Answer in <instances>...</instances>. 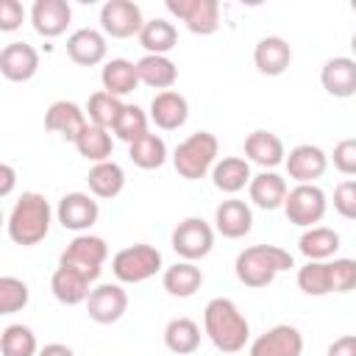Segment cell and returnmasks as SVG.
Segmentation results:
<instances>
[{
  "mask_svg": "<svg viewBox=\"0 0 356 356\" xmlns=\"http://www.w3.org/2000/svg\"><path fill=\"white\" fill-rule=\"evenodd\" d=\"M203 334L217 350L239 353L250 339V323L231 298H211L203 309Z\"/></svg>",
  "mask_w": 356,
  "mask_h": 356,
  "instance_id": "1",
  "label": "cell"
},
{
  "mask_svg": "<svg viewBox=\"0 0 356 356\" xmlns=\"http://www.w3.org/2000/svg\"><path fill=\"white\" fill-rule=\"evenodd\" d=\"M50 222H53V209L47 197L42 192H22L8 211L6 231L11 242L31 248V245H39L50 234Z\"/></svg>",
  "mask_w": 356,
  "mask_h": 356,
  "instance_id": "2",
  "label": "cell"
},
{
  "mask_svg": "<svg viewBox=\"0 0 356 356\" xmlns=\"http://www.w3.org/2000/svg\"><path fill=\"white\" fill-rule=\"evenodd\" d=\"M289 267H295V259L289 250H284L278 245H250V248L239 250V256L234 261V273H236L239 284H245L250 289L270 286L275 281V275Z\"/></svg>",
  "mask_w": 356,
  "mask_h": 356,
  "instance_id": "3",
  "label": "cell"
},
{
  "mask_svg": "<svg viewBox=\"0 0 356 356\" xmlns=\"http://www.w3.org/2000/svg\"><path fill=\"white\" fill-rule=\"evenodd\" d=\"M217 156H220V142L211 131H197V134H189L172 153V164H175V172L186 181H200L206 178L214 164H217Z\"/></svg>",
  "mask_w": 356,
  "mask_h": 356,
  "instance_id": "4",
  "label": "cell"
},
{
  "mask_svg": "<svg viewBox=\"0 0 356 356\" xmlns=\"http://www.w3.org/2000/svg\"><path fill=\"white\" fill-rule=\"evenodd\" d=\"M161 250L147 245V242H136L128 245L122 250L114 253L111 259V273L120 284H142L147 278H153L161 270Z\"/></svg>",
  "mask_w": 356,
  "mask_h": 356,
  "instance_id": "5",
  "label": "cell"
},
{
  "mask_svg": "<svg viewBox=\"0 0 356 356\" xmlns=\"http://www.w3.org/2000/svg\"><path fill=\"white\" fill-rule=\"evenodd\" d=\"M106 259H108V245H106L103 236L78 234V236L64 248V253L58 256V264L78 270V273L86 275L89 281H97L100 273H103Z\"/></svg>",
  "mask_w": 356,
  "mask_h": 356,
  "instance_id": "6",
  "label": "cell"
},
{
  "mask_svg": "<svg viewBox=\"0 0 356 356\" xmlns=\"http://www.w3.org/2000/svg\"><path fill=\"white\" fill-rule=\"evenodd\" d=\"M328 209V197L317 184H298L286 192L284 214L298 228H314Z\"/></svg>",
  "mask_w": 356,
  "mask_h": 356,
  "instance_id": "7",
  "label": "cell"
},
{
  "mask_svg": "<svg viewBox=\"0 0 356 356\" xmlns=\"http://www.w3.org/2000/svg\"><path fill=\"white\" fill-rule=\"evenodd\" d=\"M214 248V228L203 217H186L172 231V250L184 261L206 259Z\"/></svg>",
  "mask_w": 356,
  "mask_h": 356,
  "instance_id": "8",
  "label": "cell"
},
{
  "mask_svg": "<svg viewBox=\"0 0 356 356\" xmlns=\"http://www.w3.org/2000/svg\"><path fill=\"white\" fill-rule=\"evenodd\" d=\"M145 28L142 8L134 0H108L100 8V31L111 39H131L139 36Z\"/></svg>",
  "mask_w": 356,
  "mask_h": 356,
  "instance_id": "9",
  "label": "cell"
},
{
  "mask_svg": "<svg viewBox=\"0 0 356 356\" xmlns=\"http://www.w3.org/2000/svg\"><path fill=\"white\" fill-rule=\"evenodd\" d=\"M167 11L172 17H178L197 36H211L220 28V3L217 0H167Z\"/></svg>",
  "mask_w": 356,
  "mask_h": 356,
  "instance_id": "10",
  "label": "cell"
},
{
  "mask_svg": "<svg viewBox=\"0 0 356 356\" xmlns=\"http://www.w3.org/2000/svg\"><path fill=\"white\" fill-rule=\"evenodd\" d=\"M56 217L58 222L67 228V231H78V234H86L97 217H100V206L95 200V195L89 192H67L58 206H56Z\"/></svg>",
  "mask_w": 356,
  "mask_h": 356,
  "instance_id": "11",
  "label": "cell"
},
{
  "mask_svg": "<svg viewBox=\"0 0 356 356\" xmlns=\"http://www.w3.org/2000/svg\"><path fill=\"white\" fill-rule=\"evenodd\" d=\"M300 353H303V334L289 323H278L267 328L248 348V356H300Z\"/></svg>",
  "mask_w": 356,
  "mask_h": 356,
  "instance_id": "12",
  "label": "cell"
},
{
  "mask_svg": "<svg viewBox=\"0 0 356 356\" xmlns=\"http://www.w3.org/2000/svg\"><path fill=\"white\" fill-rule=\"evenodd\" d=\"M86 312L95 323L111 325L128 312V292L122 284H97L86 298Z\"/></svg>",
  "mask_w": 356,
  "mask_h": 356,
  "instance_id": "13",
  "label": "cell"
},
{
  "mask_svg": "<svg viewBox=\"0 0 356 356\" xmlns=\"http://www.w3.org/2000/svg\"><path fill=\"white\" fill-rule=\"evenodd\" d=\"M89 125V117H86V108H81L78 103L72 100H56L47 106L44 111V128L50 134H58L64 139H70L72 145L78 142V136L86 131Z\"/></svg>",
  "mask_w": 356,
  "mask_h": 356,
  "instance_id": "14",
  "label": "cell"
},
{
  "mask_svg": "<svg viewBox=\"0 0 356 356\" xmlns=\"http://www.w3.org/2000/svg\"><path fill=\"white\" fill-rule=\"evenodd\" d=\"M286 175L298 184H314L328 170V156L317 145H298L286 153Z\"/></svg>",
  "mask_w": 356,
  "mask_h": 356,
  "instance_id": "15",
  "label": "cell"
},
{
  "mask_svg": "<svg viewBox=\"0 0 356 356\" xmlns=\"http://www.w3.org/2000/svg\"><path fill=\"white\" fill-rule=\"evenodd\" d=\"M39 70V53L33 44L28 42H8L3 50H0V72L6 81H14V83H22V81H31Z\"/></svg>",
  "mask_w": 356,
  "mask_h": 356,
  "instance_id": "16",
  "label": "cell"
},
{
  "mask_svg": "<svg viewBox=\"0 0 356 356\" xmlns=\"http://www.w3.org/2000/svg\"><path fill=\"white\" fill-rule=\"evenodd\" d=\"M106 53H108V42L106 33L97 28H78L67 36V56L78 67H95L106 61Z\"/></svg>",
  "mask_w": 356,
  "mask_h": 356,
  "instance_id": "17",
  "label": "cell"
},
{
  "mask_svg": "<svg viewBox=\"0 0 356 356\" xmlns=\"http://www.w3.org/2000/svg\"><path fill=\"white\" fill-rule=\"evenodd\" d=\"M72 19V8L67 0H36L31 8V25L39 36L56 39L67 31Z\"/></svg>",
  "mask_w": 356,
  "mask_h": 356,
  "instance_id": "18",
  "label": "cell"
},
{
  "mask_svg": "<svg viewBox=\"0 0 356 356\" xmlns=\"http://www.w3.org/2000/svg\"><path fill=\"white\" fill-rule=\"evenodd\" d=\"M150 120L161 131H178L189 120V103H186V97L181 92H175V89L156 92V97L150 100Z\"/></svg>",
  "mask_w": 356,
  "mask_h": 356,
  "instance_id": "19",
  "label": "cell"
},
{
  "mask_svg": "<svg viewBox=\"0 0 356 356\" xmlns=\"http://www.w3.org/2000/svg\"><path fill=\"white\" fill-rule=\"evenodd\" d=\"M214 228L225 239H242L253 228V211L245 200L228 197L214 209Z\"/></svg>",
  "mask_w": 356,
  "mask_h": 356,
  "instance_id": "20",
  "label": "cell"
},
{
  "mask_svg": "<svg viewBox=\"0 0 356 356\" xmlns=\"http://www.w3.org/2000/svg\"><path fill=\"white\" fill-rule=\"evenodd\" d=\"M320 83L331 97H353L356 95V58L334 56L320 70Z\"/></svg>",
  "mask_w": 356,
  "mask_h": 356,
  "instance_id": "21",
  "label": "cell"
},
{
  "mask_svg": "<svg viewBox=\"0 0 356 356\" xmlns=\"http://www.w3.org/2000/svg\"><path fill=\"white\" fill-rule=\"evenodd\" d=\"M253 64H256V70L261 75H270V78L284 75L286 67L292 64V47H289V42L281 39V36H264V39H259L256 47H253Z\"/></svg>",
  "mask_w": 356,
  "mask_h": 356,
  "instance_id": "22",
  "label": "cell"
},
{
  "mask_svg": "<svg viewBox=\"0 0 356 356\" xmlns=\"http://www.w3.org/2000/svg\"><path fill=\"white\" fill-rule=\"evenodd\" d=\"M245 156H248V161L259 164L261 170H273V167H278V164L286 161V147H284V142H281L278 134L259 128V131L248 134V139H245Z\"/></svg>",
  "mask_w": 356,
  "mask_h": 356,
  "instance_id": "23",
  "label": "cell"
},
{
  "mask_svg": "<svg viewBox=\"0 0 356 356\" xmlns=\"http://www.w3.org/2000/svg\"><path fill=\"white\" fill-rule=\"evenodd\" d=\"M286 178L278 175L275 170H261L259 175L250 178V186H248V195H250V203L264 209V211H275L284 206L286 200Z\"/></svg>",
  "mask_w": 356,
  "mask_h": 356,
  "instance_id": "24",
  "label": "cell"
},
{
  "mask_svg": "<svg viewBox=\"0 0 356 356\" xmlns=\"http://www.w3.org/2000/svg\"><path fill=\"white\" fill-rule=\"evenodd\" d=\"M89 286H92V281H89L86 275H81L78 270L64 267V264H58V267L53 270V275H50V292H53V298H56L58 303H64V306L86 303V298H89V292H92Z\"/></svg>",
  "mask_w": 356,
  "mask_h": 356,
  "instance_id": "25",
  "label": "cell"
},
{
  "mask_svg": "<svg viewBox=\"0 0 356 356\" xmlns=\"http://www.w3.org/2000/svg\"><path fill=\"white\" fill-rule=\"evenodd\" d=\"M250 161L248 159H242V156H222L217 164H214V170H211V181H214V186L220 189V192H225V195H236V192H242L245 186H250Z\"/></svg>",
  "mask_w": 356,
  "mask_h": 356,
  "instance_id": "26",
  "label": "cell"
},
{
  "mask_svg": "<svg viewBox=\"0 0 356 356\" xmlns=\"http://www.w3.org/2000/svg\"><path fill=\"white\" fill-rule=\"evenodd\" d=\"M100 83H103V92H108L114 97H125L142 81H139V72H136V64L134 61H128V58H111L100 70Z\"/></svg>",
  "mask_w": 356,
  "mask_h": 356,
  "instance_id": "27",
  "label": "cell"
},
{
  "mask_svg": "<svg viewBox=\"0 0 356 356\" xmlns=\"http://www.w3.org/2000/svg\"><path fill=\"white\" fill-rule=\"evenodd\" d=\"M136 72H139V81L150 89H172L175 81H178V67L170 56H150L145 53L139 61H136Z\"/></svg>",
  "mask_w": 356,
  "mask_h": 356,
  "instance_id": "28",
  "label": "cell"
},
{
  "mask_svg": "<svg viewBox=\"0 0 356 356\" xmlns=\"http://www.w3.org/2000/svg\"><path fill=\"white\" fill-rule=\"evenodd\" d=\"M161 284L167 289V295L172 298H192L200 286H203V270L195 261H175L172 267L164 270Z\"/></svg>",
  "mask_w": 356,
  "mask_h": 356,
  "instance_id": "29",
  "label": "cell"
},
{
  "mask_svg": "<svg viewBox=\"0 0 356 356\" xmlns=\"http://www.w3.org/2000/svg\"><path fill=\"white\" fill-rule=\"evenodd\" d=\"M86 184H89V192H92L95 197L111 200V197H117V195L125 189V170H122L117 161L92 164L89 172H86Z\"/></svg>",
  "mask_w": 356,
  "mask_h": 356,
  "instance_id": "30",
  "label": "cell"
},
{
  "mask_svg": "<svg viewBox=\"0 0 356 356\" xmlns=\"http://www.w3.org/2000/svg\"><path fill=\"white\" fill-rule=\"evenodd\" d=\"M298 250L306 256V261H328L339 250V234L328 225L306 228L298 239Z\"/></svg>",
  "mask_w": 356,
  "mask_h": 356,
  "instance_id": "31",
  "label": "cell"
},
{
  "mask_svg": "<svg viewBox=\"0 0 356 356\" xmlns=\"http://www.w3.org/2000/svg\"><path fill=\"white\" fill-rule=\"evenodd\" d=\"M139 44L150 53V56H167L175 44H178V28L170 22V19H147L145 28L139 31Z\"/></svg>",
  "mask_w": 356,
  "mask_h": 356,
  "instance_id": "32",
  "label": "cell"
},
{
  "mask_svg": "<svg viewBox=\"0 0 356 356\" xmlns=\"http://www.w3.org/2000/svg\"><path fill=\"white\" fill-rule=\"evenodd\" d=\"M164 345L167 350L178 353V356H189L200 348V325L189 317H175L167 323L164 328Z\"/></svg>",
  "mask_w": 356,
  "mask_h": 356,
  "instance_id": "33",
  "label": "cell"
},
{
  "mask_svg": "<svg viewBox=\"0 0 356 356\" xmlns=\"http://www.w3.org/2000/svg\"><path fill=\"white\" fill-rule=\"evenodd\" d=\"M75 150L92 161V164H100V161H111V153H114V139L106 128H97V125H86V131L78 136L75 142Z\"/></svg>",
  "mask_w": 356,
  "mask_h": 356,
  "instance_id": "34",
  "label": "cell"
},
{
  "mask_svg": "<svg viewBox=\"0 0 356 356\" xmlns=\"http://www.w3.org/2000/svg\"><path fill=\"white\" fill-rule=\"evenodd\" d=\"M128 156L139 170H159L167 161V145L159 134H145L128 145Z\"/></svg>",
  "mask_w": 356,
  "mask_h": 356,
  "instance_id": "35",
  "label": "cell"
},
{
  "mask_svg": "<svg viewBox=\"0 0 356 356\" xmlns=\"http://www.w3.org/2000/svg\"><path fill=\"white\" fill-rule=\"evenodd\" d=\"M122 108H125V103L120 97L103 92V89L95 92V95H89V100H86V117H89V122L97 125V128H106V131H114Z\"/></svg>",
  "mask_w": 356,
  "mask_h": 356,
  "instance_id": "36",
  "label": "cell"
},
{
  "mask_svg": "<svg viewBox=\"0 0 356 356\" xmlns=\"http://www.w3.org/2000/svg\"><path fill=\"white\" fill-rule=\"evenodd\" d=\"M0 356H39V342L33 328L11 323L0 334Z\"/></svg>",
  "mask_w": 356,
  "mask_h": 356,
  "instance_id": "37",
  "label": "cell"
},
{
  "mask_svg": "<svg viewBox=\"0 0 356 356\" xmlns=\"http://www.w3.org/2000/svg\"><path fill=\"white\" fill-rule=\"evenodd\" d=\"M298 286H300L303 295H312V298H323V295L334 292L328 261H306L298 270Z\"/></svg>",
  "mask_w": 356,
  "mask_h": 356,
  "instance_id": "38",
  "label": "cell"
},
{
  "mask_svg": "<svg viewBox=\"0 0 356 356\" xmlns=\"http://www.w3.org/2000/svg\"><path fill=\"white\" fill-rule=\"evenodd\" d=\"M147 122H150V114H145V108H139L136 103H125L117 125H114V136L125 145L136 142L139 136L147 134Z\"/></svg>",
  "mask_w": 356,
  "mask_h": 356,
  "instance_id": "39",
  "label": "cell"
},
{
  "mask_svg": "<svg viewBox=\"0 0 356 356\" xmlns=\"http://www.w3.org/2000/svg\"><path fill=\"white\" fill-rule=\"evenodd\" d=\"M28 300H31V289L22 278H14V275L0 278V314H14L25 309Z\"/></svg>",
  "mask_w": 356,
  "mask_h": 356,
  "instance_id": "40",
  "label": "cell"
},
{
  "mask_svg": "<svg viewBox=\"0 0 356 356\" xmlns=\"http://www.w3.org/2000/svg\"><path fill=\"white\" fill-rule=\"evenodd\" d=\"M331 267V289L334 292H350L356 289V259H334Z\"/></svg>",
  "mask_w": 356,
  "mask_h": 356,
  "instance_id": "41",
  "label": "cell"
},
{
  "mask_svg": "<svg viewBox=\"0 0 356 356\" xmlns=\"http://www.w3.org/2000/svg\"><path fill=\"white\" fill-rule=\"evenodd\" d=\"M334 209L345 220H356V178L337 184V189H334Z\"/></svg>",
  "mask_w": 356,
  "mask_h": 356,
  "instance_id": "42",
  "label": "cell"
},
{
  "mask_svg": "<svg viewBox=\"0 0 356 356\" xmlns=\"http://www.w3.org/2000/svg\"><path fill=\"white\" fill-rule=\"evenodd\" d=\"M331 161L342 175H356V136L337 142L334 153H331Z\"/></svg>",
  "mask_w": 356,
  "mask_h": 356,
  "instance_id": "43",
  "label": "cell"
},
{
  "mask_svg": "<svg viewBox=\"0 0 356 356\" xmlns=\"http://www.w3.org/2000/svg\"><path fill=\"white\" fill-rule=\"evenodd\" d=\"M22 19H25V8L19 0H3L0 3V31L11 33L22 25Z\"/></svg>",
  "mask_w": 356,
  "mask_h": 356,
  "instance_id": "44",
  "label": "cell"
},
{
  "mask_svg": "<svg viewBox=\"0 0 356 356\" xmlns=\"http://www.w3.org/2000/svg\"><path fill=\"white\" fill-rule=\"evenodd\" d=\"M325 356H356V334H342L328 345Z\"/></svg>",
  "mask_w": 356,
  "mask_h": 356,
  "instance_id": "45",
  "label": "cell"
},
{
  "mask_svg": "<svg viewBox=\"0 0 356 356\" xmlns=\"http://www.w3.org/2000/svg\"><path fill=\"white\" fill-rule=\"evenodd\" d=\"M17 184V170L11 164H0V197H8Z\"/></svg>",
  "mask_w": 356,
  "mask_h": 356,
  "instance_id": "46",
  "label": "cell"
},
{
  "mask_svg": "<svg viewBox=\"0 0 356 356\" xmlns=\"http://www.w3.org/2000/svg\"><path fill=\"white\" fill-rule=\"evenodd\" d=\"M39 356H75V350L61 345V342H50L44 348H39Z\"/></svg>",
  "mask_w": 356,
  "mask_h": 356,
  "instance_id": "47",
  "label": "cell"
},
{
  "mask_svg": "<svg viewBox=\"0 0 356 356\" xmlns=\"http://www.w3.org/2000/svg\"><path fill=\"white\" fill-rule=\"evenodd\" d=\"M350 50H353V56H356V33L350 36Z\"/></svg>",
  "mask_w": 356,
  "mask_h": 356,
  "instance_id": "48",
  "label": "cell"
},
{
  "mask_svg": "<svg viewBox=\"0 0 356 356\" xmlns=\"http://www.w3.org/2000/svg\"><path fill=\"white\" fill-rule=\"evenodd\" d=\"M350 11H353V14H356V0H350Z\"/></svg>",
  "mask_w": 356,
  "mask_h": 356,
  "instance_id": "49",
  "label": "cell"
}]
</instances>
